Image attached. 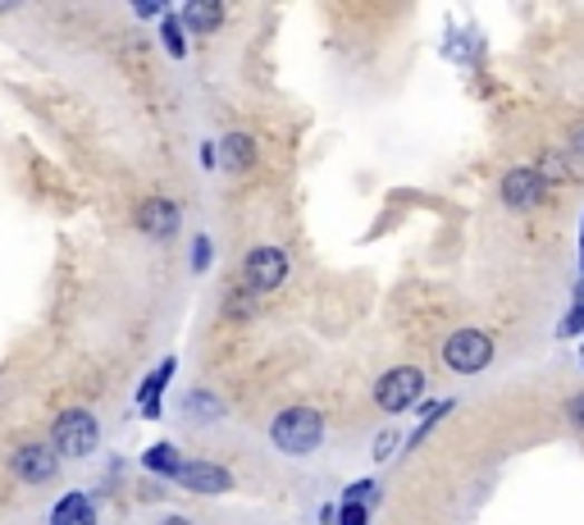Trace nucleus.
<instances>
[{"mask_svg": "<svg viewBox=\"0 0 584 525\" xmlns=\"http://www.w3.org/2000/svg\"><path fill=\"white\" fill-rule=\"evenodd\" d=\"M10 470L19 475L23 485H51L60 475V453L51 448V439H46V444H23L10 457Z\"/></svg>", "mask_w": 584, "mask_h": 525, "instance_id": "6", "label": "nucleus"}, {"mask_svg": "<svg viewBox=\"0 0 584 525\" xmlns=\"http://www.w3.org/2000/svg\"><path fill=\"white\" fill-rule=\"evenodd\" d=\"M51 448L60 453V461H82L101 448V425H96V416L87 407H69L51 425Z\"/></svg>", "mask_w": 584, "mask_h": 525, "instance_id": "2", "label": "nucleus"}, {"mask_svg": "<svg viewBox=\"0 0 584 525\" xmlns=\"http://www.w3.org/2000/svg\"><path fill=\"white\" fill-rule=\"evenodd\" d=\"M142 466L152 470V475H160V480H178V470H183V453H178L174 444H156V448H146Z\"/></svg>", "mask_w": 584, "mask_h": 525, "instance_id": "14", "label": "nucleus"}, {"mask_svg": "<svg viewBox=\"0 0 584 525\" xmlns=\"http://www.w3.org/2000/svg\"><path fill=\"white\" fill-rule=\"evenodd\" d=\"M160 37H165V46H169V56H174V60H183V56H187V41H183V23H178V14H165Z\"/></svg>", "mask_w": 584, "mask_h": 525, "instance_id": "16", "label": "nucleus"}, {"mask_svg": "<svg viewBox=\"0 0 584 525\" xmlns=\"http://www.w3.org/2000/svg\"><path fill=\"white\" fill-rule=\"evenodd\" d=\"M169 379H174V357H165V361L156 366L152 379H142V389H137V411H142L146 420L160 416V398H165V385H169Z\"/></svg>", "mask_w": 584, "mask_h": 525, "instance_id": "11", "label": "nucleus"}, {"mask_svg": "<svg viewBox=\"0 0 584 525\" xmlns=\"http://www.w3.org/2000/svg\"><path fill=\"white\" fill-rule=\"evenodd\" d=\"M544 178H539V169H512L507 178H503V202L512 206V211H534L544 202Z\"/></svg>", "mask_w": 584, "mask_h": 525, "instance_id": "8", "label": "nucleus"}, {"mask_svg": "<svg viewBox=\"0 0 584 525\" xmlns=\"http://www.w3.org/2000/svg\"><path fill=\"white\" fill-rule=\"evenodd\" d=\"M174 485H183L187 494L215 498V494H228V489H233V475H228V466H215V461H183V470H178Z\"/></svg>", "mask_w": 584, "mask_h": 525, "instance_id": "7", "label": "nucleus"}, {"mask_svg": "<svg viewBox=\"0 0 584 525\" xmlns=\"http://www.w3.org/2000/svg\"><path fill=\"white\" fill-rule=\"evenodd\" d=\"M370 498H374V480H361V485H352L343 494V503H370Z\"/></svg>", "mask_w": 584, "mask_h": 525, "instance_id": "20", "label": "nucleus"}, {"mask_svg": "<svg viewBox=\"0 0 584 525\" xmlns=\"http://www.w3.org/2000/svg\"><path fill=\"white\" fill-rule=\"evenodd\" d=\"M215 165L228 169V174H247V169L256 165V137H247V133H228V137L220 142Z\"/></svg>", "mask_w": 584, "mask_h": 525, "instance_id": "10", "label": "nucleus"}, {"mask_svg": "<svg viewBox=\"0 0 584 525\" xmlns=\"http://www.w3.org/2000/svg\"><path fill=\"white\" fill-rule=\"evenodd\" d=\"M187 416H197V420H220V416H224V402H215L206 389H197V393H187Z\"/></svg>", "mask_w": 584, "mask_h": 525, "instance_id": "15", "label": "nucleus"}, {"mask_svg": "<svg viewBox=\"0 0 584 525\" xmlns=\"http://www.w3.org/2000/svg\"><path fill=\"white\" fill-rule=\"evenodd\" d=\"M489 361H494V339L484 329H457L444 343V366L452 375H479Z\"/></svg>", "mask_w": 584, "mask_h": 525, "instance_id": "4", "label": "nucleus"}, {"mask_svg": "<svg viewBox=\"0 0 584 525\" xmlns=\"http://www.w3.org/2000/svg\"><path fill=\"white\" fill-rule=\"evenodd\" d=\"M425 393V375L416 366H393V370H383L379 375V385H374V402L379 411L388 416H398V411H411Z\"/></svg>", "mask_w": 584, "mask_h": 525, "instance_id": "3", "label": "nucleus"}, {"mask_svg": "<svg viewBox=\"0 0 584 525\" xmlns=\"http://www.w3.org/2000/svg\"><path fill=\"white\" fill-rule=\"evenodd\" d=\"M137 229L142 233H152V237H169L178 229V206L165 202V197H146L137 206Z\"/></svg>", "mask_w": 584, "mask_h": 525, "instance_id": "9", "label": "nucleus"}, {"mask_svg": "<svg viewBox=\"0 0 584 525\" xmlns=\"http://www.w3.org/2000/svg\"><path fill=\"white\" fill-rule=\"evenodd\" d=\"M283 279H288V252L283 247H252L247 261H242V283H247L252 298L274 293Z\"/></svg>", "mask_w": 584, "mask_h": 525, "instance_id": "5", "label": "nucleus"}, {"mask_svg": "<svg viewBox=\"0 0 584 525\" xmlns=\"http://www.w3.org/2000/svg\"><path fill=\"white\" fill-rule=\"evenodd\" d=\"M338 525H370V503H343L338 507Z\"/></svg>", "mask_w": 584, "mask_h": 525, "instance_id": "18", "label": "nucleus"}, {"mask_svg": "<svg viewBox=\"0 0 584 525\" xmlns=\"http://www.w3.org/2000/svg\"><path fill=\"white\" fill-rule=\"evenodd\" d=\"M165 525H187V521H178V516H169V521H165Z\"/></svg>", "mask_w": 584, "mask_h": 525, "instance_id": "24", "label": "nucleus"}, {"mask_svg": "<svg viewBox=\"0 0 584 525\" xmlns=\"http://www.w3.org/2000/svg\"><path fill=\"white\" fill-rule=\"evenodd\" d=\"M393 448H398V435H393V429H383V435H379V444H374V457L383 461V457L393 453Z\"/></svg>", "mask_w": 584, "mask_h": 525, "instance_id": "21", "label": "nucleus"}, {"mask_svg": "<svg viewBox=\"0 0 584 525\" xmlns=\"http://www.w3.org/2000/svg\"><path fill=\"white\" fill-rule=\"evenodd\" d=\"M178 23L192 28V32H215L224 23V6H220V0H192V6H183Z\"/></svg>", "mask_w": 584, "mask_h": 525, "instance_id": "12", "label": "nucleus"}, {"mask_svg": "<svg viewBox=\"0 0 584 525\" xmlns=\"http://www.w3.org/2000/svg\"><path fill=\"white\" fill-rule=\"evenodd\" d=\"M566 411H571V420H575V429H584V393H575V398L566 402Z\"/></svg>", "mask_w": 584, "mask_h": 525, "instance_id": "22", "label": "nucleus"}, {"mask_svg": "<svg viewBox=\"0 0 584 525\" xmlns=\"http://www.w3.org/2000/svg\"><path fill=\"white\" fill-rule=\"evenodd\" d=\"M270 444L283 457H311L324 444V416L315 407H283L270 420Z\"/></svg>", "mask_w": 584, "mask_h": 525, "instance_id": "1", "label": "nucleus"}, {"mask_svg": "<svg viewBox=\"0 0 584 525\" xmlns=\"http://www.w3.org/2000/svg\"><path fill=\"white\" fill-rule=\"evenodd\" d=\"M224 315H228V320H247V315H256V298H252L247 289H237V293L224 302Z\"/></svg>", "mask_w": 584, "mask_h": 525, "instance_id": "17", "label": "nucleus"}, {"mask_svg": "<svg viewBox=\"0 0 584 525\" xmlns=\"http://www.w3.org/2000/svg\"><path fill=\"white\" fill-rule=\"evenodd\" d=\"M51 525H96V512H91V498L87 494H65L51 512Z\"/></svg>", "mask_w": 584, "mask_h": 525, "instance_id": "13", "label": "nucleus"}, {"mask_svg": "<svg viewBox=\"0 0 584 525\" xmlns=\"http://www.w3.org/2000/svg\"><path fill=\"white\" fill-rule=\"evenodd\" d=\"M137 14H142V19H156L160 6H156V0H137Z\"/></svg>", "mask_w": 584, "mask_h": 525, "instance_id": "23", "label": "nucleus"}, {"mask_svg": "<svg viewBox=\"0 0 584 525\" xmlns=\"http://www.w3.org/2000/svg\"><path fill=\"white\" fill-rule=\"evenodd\" d=\"M192 265H197V270L211 265V237H197V243H192Z\"/></svg>", "mask_w": 584, "mask_h": 525, "instance_id": "19", "label": "nucleus"}]
</instances>
